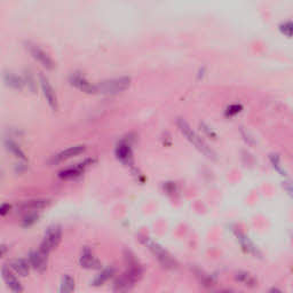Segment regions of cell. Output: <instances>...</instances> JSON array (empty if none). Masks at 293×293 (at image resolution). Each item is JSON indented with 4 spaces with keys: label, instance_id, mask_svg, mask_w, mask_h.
Instances as JSON below:
<instances>
[{
    "label": "cell",
    "instance_id": "4fadbf2b",
    "mask_svg": "<svg viewBox=\"0 0 293 293\" xmlns=\"http://www.w3.org/2000/svg\"><path fill=\"white\" fill-rule=\"evenodd\" d=\"M85 146L84 145H77V146H72L70 148L63 150V151H61L60 153H57L56 156H54V163H61L63 162V160H67V159H70L72 157L75 156H78L80 153L85 151Z\"/></svg>",
    "mask_w": 293,
    "mask_h": 293
},
{
    "label": "cell",
    "instance_id": "cb8c5ba5",
    "mask_svg": "<svg viewBox=\"0 0 293 293\" xmlns=\"http://www.w3.org/2000/svg\"><path fill=\"white\" fill-rule=\"evenodd\" d=\"M9 210H10V205L9 204H2L1 208H0V214H1L3 217V215H6L7 213H8Z\"/></svg>",
    "mask_w": 293,
    "mask_h": 293
},
{
    "label": "cell",
    "instance_id": "ac0fdd59",
    "mask_svg": "<svg viewBox=\"0 0 293 293\" xmlns=\"http://www.w3.org/2000/svg\"><path fill=\"white\" fill-rule=\"evenodd\" d=\"M76 288L75 280L70 275H64L61 280L60 284V293H73Z\"/></svg>",
    "mask_w": 293,
    "mask_h": 293
},
{
    "label": "cell",
    "instance_id": "603a6c76",
    "mask_svg": "<svg viewBox=\"0 0 293 293\" xmlns=\"http://www.w3.org/2000/svg\"><path fill=\"white\" fill-rule=\"evenodd\" d=\"M280 30L282 34H284L288 37H292L293 36V22L292 21H288L284 22L280 25Z\"/></svg>",
    "mask_w": 293,
    "mask_h": 293
},
{
    "label": "cell",
    "instance_id": "9c48e42d",
    "mask_svg": "<svg viewBox=\"0 0 293 293\" xmlns=\"http://www.w3.org/2000/svg\"><path fill=\"white\" fill-rule=\"evenodd\" d=\"M69 82H70L71 85H73L77 89L85 92V93H95V92H98L97 89V85H92V84L87 80L85 77L83 75H80L79 72H73L69 77Z\"/></svg>",
    "mask_w": 293,
    "mask_h": 293
},
{
    "label": "cell",
    "instance_id": "5b68a950",
    "mask_svg": "<svg viewBox=\"0 0 293 293\" xmlns=\"http://www.w3.org/2000/svg\"><path fill=\"white\" fill-rule=\"evenodd\" d=\"M131 85L130 77H119V78H112L102 80L97 85L98 92L104 94H116L119 92L125 91Z\"/></svg>",
    "mask_w": 293,
    "mask_h": 293
},
{
    "label": "cell",
    "instance_id": "8fae6325",
    "mask_svg": "<svg viewBox=\"0 0 293 293\" xmlns=\"http://www.w3.org/2000/svg\"><path fill=\"white\" fill-rule=\"evenodd\" d=\"M47 256L49 255L43 253L40 250L32 251L29 255V261H30L32 268L39 273L45 272L47 268Z\"/></svg>",
    "mask_w": 293,
    "mask_h": 293
},
{
    "label": "cell",
    "instance_id": "8992f818",
    "mask_svg": "<svg viewBox=\"0 0 293 293\" xmlns=\"http://www.w3.org/2000/svg\"><path fill=\"white\" fill-rule=\"evenodd\" d=\"M25 45H27V49L29 50V53L31 54V56L34 57L36 61H38L44 68L49 69V70H52V69H54L55 63H54V61L52 60V57H50L46 52H44V50L40 49L38 45L32 44L30 42H28L27 44H25Z\"/></svg>",
    "mask_w": 293,
    "mask_h": 293
},
{
    "label": "cell",
    "instance_id": "52a82bcc",
    "mask_svg": "<svg viewBox=\"0 0 293 293\" xmlns=\"http://www.w3.org/2000/svg\"><path fill=\"white\" fill-rule=\"evenodd\" d=\"M1 276L7 287L9 288V290H12L14 293L23 292V287H22L20 280L16 277L15 273L10 269L9 266H2Z\"/></svg>",
    "mask_w": 293,
    "mask_h": 293
},
{
    "label": "cell",
    "instance_id": "7c38bea8",
    "mask_svg": "<svg viewBox=\"0 0 293 293\" xmlns=\"http://www.w3.org/2000/svg\"><path fill=\"white\" fill-rule=\"evenodd\" d=\"M92 163H93V160L86 159L85 162L77 164L73 167H69L67 170L61 171L60 173H58V175H60V178L62 179H75L77 177H79V175H82L83 172L85 171V168L87 166H90Z\"/></svg>",
    "mask_w": 293,
    "mask_h": 293
},
{
    "label": "cell",
    "instance_id": "277c9868",
    "mask_svg": "<svg viewBox=\"0 0 293 293\" xmlns=\"http://www.w3.org/2000/svg\"><path fill=\"white\" fill-rule=\"evenodd\" d=\"M62 240V229L61 226L53 225L47 228L45 235L39 245V250L49 255L50 252H53L61 243Z\"/></svg>",
    "mask_w": 293,
    "mask_h": 293
},
{
    "label": "cell",
    "instance_id": "3957f363",
    "mask_svg": "<svg viewBox=\"0 0 293 293\" xmlns=\"http://www.w3.org/2000/svg\"><path fill=\"white\" fill-rule=\"evenodd\" d=\"M140 241L144 243L146 247L151 251V253L155 255V258L160 262L164 268L166 269H175L178 267V263L175 261L173 256H172L166 250L160 246L158 243H156L155 241H152L151 238L148 236H142Z\"/></svg>",
    "mask_w": 293,
    "mask_h": 293
},
{
    "label": "cell",
    "instance_id": "ba28073f",
    "mask_svg": "<svg viewBox=\"0 0 293 293\" xmlns=\"http://www.w3.org/2000/svg\"><path fill=\"white\" fill-rule=\"evenodd\" d=\"M39 83L40 86H42L44 97H45L47 103L49 104V107L57 110V98H56V93H55V90L53 89V86L50 85V83L49 82V79L46 78L45 76L39 75Z\"/></svg>",
    "mask_w": 293,
    "mask_h": 293
},
{
    "label": "cell",
    "instance_id": "ffe728a7",
    "mask_svg": "<svg viewBox=\"0 0 293 293\" xmlns=\"http://www.w3.org/2000/svg\"><path fill=\"white\" fill-rule=\"evenodd\" d=\"M113 273H115V270H113L112 268H108V269L103 270V272H101V274H98V276L94 278L93 285H95V287H100V285L104 284L105 282H107L109 278L112 276Z\"/></svg>",
    "mask_w": 293,
    "mask_h": 293
},
{
    "label": "cell",
    "instance_id": "7a4b0ae2",
    "mask_svg": "<svg viewBox=\"0 0 293 293\" xmlns=\"http://www.w3.org/2000/svg\"><path fill=\"white\" fill-rule=\"evenodd\" d=\"M177 125L181 133L185 135L187 140H188L192 145H194V146H195L197 150H199V151L203 153L204 156H206L207 158H211V159L215 158V152L210 148V146H208L206 142H205L203 139H201L199 135L197 134L192 127H190L189 124L187 123L185 119L179 118L177 120Z\"/></svg>",
    "mask_w": 293,
    "mask_h": 293
},
{
    "label": "cell",
    "instance_id": "2e32d148",
    "mask_svg": "<svg viewBox=\"0 0 293 293\" xmlns=\"http://www.w3.org/2000/svg\"><path fill=\"white\" fill-rule=\"evenodd\" d=\"M49 205V200L45 199H36V200H29L25 201L23 205H21V208L25 212H35L42 208L46 207Z\"/></svg>",
    "mask_w": 293,
    "mask_h": 293
},
{
    "label": "cell",
    "instance_id": "5bb4252c",
    "mask_svg": "<svg viewBox=\"0 0 293 293\" xmlns=\"http://www.w3.org/2000/svg\"><path fill=\"white\" fill-rule=\"evenodd\" d=\"M10 269L13 270L16 275H20L22 277H25L29 275L30 272V261L25 259H14L9 263Z\"/></svg>",
    "mask_w": 293,
    "mask_h": 293
},
{
    "label": "cell",
    "instance_id": "9a60e30c",
    "mask_svg": "<svg viewBox=\"0 0 293 293\" xmlns=\"http://www.w3.org/2000/svg\"><path fill=\"white\" fill-rule=\"evenodd\" d=\"M235 280L237 282H240L245 287H250V288H254L256 287V283H258V281H256V278L253 276V275L247 273V272H237L235 274Z\"/></svg>",
    "mask_w": 293,
    "mask_h": 293
},
{
    "label": "cell",
    "instance_id": "d6986e66",
    "mask_svg": "<svg viewBox=\"0 0 293 293\" xmlns=\"http://www.w3.org/2000/svg\"><path fill=\"white\" fill-rule=\"evenodd\" d=\"M3 79H5L7 85L14 87V89H22L24 85L23 79H21L20 77L13 72H6L5 76H3Z\"/></svg>",
    "mask_w": 293,
    "mask_h": 293
},
{
    "label": "cell",
    "instance_id": "30bf717a",
    "mask_svg": "<svg viewBox=\"0 0 293 293\" xmlns=\"http://www.w3.org/2000/svg\"><path fill=\"white\" fill-rule=\"evenodd\" d=\"M79 263L83 268L85 269H101V262L97 256H95L90 248L85 247L82 252V255L79 258Z\"/></svg>",
    "mask_w": 293,
    "mask_h": 293
},
{
    "label": "cell",
    "instance_id": "7402d4cb",
    "mask_svg": "<svg viewBox=\"0 0 293 293\" xmlns=\"http://www.w3.org/2000/svg\"><path fill=\"white\" fill-rule=\"evenodd\" d=\"M240 241H241V244L242 246H243V248H245L246 250V252H248V253H252V254H258V248H256L253 244H252V242L248 241V238L246 236L242 235V234H240Z\"/></svg>",
    "mask_w": 293,
    "mask_h": 293
},
{
    "label": "cell",
    "instance_id": "6da1fadb",
    "mask_svg": "<svg viewBox=\"0 0 293 293\" xmlns=\"http://www.w3.org/2000/svg\"><path fill=\"white\" fill-rule=\"evenodd\" d=\"M127 269L126 272L120 275L117 278L115 284H113V291L115 293H130L137 282L142 276V269L139 265L134 255H132L130 252L125 254Z\"/></svg>",
    "mask_w": 293,
    "mask_h": 293
},
{
    "label": "cell",
    "instance_id": "d4e9b609",
    "mask_svg": "<svg viewBox=\"0 0 293 293\" xmlns=\"http://www.w3.org/2000/svg\"><path fill=\"white\" fill-rule=\"evenodd\" d=\"M241 105H232L228 108V115H235V113L241 111Z\"/></svg>",
    "mask_w": 293,
    "mask_h": 293
},
{
    "label": "cell",
    "instance_id": "e0dca14e",
    "mask_svg": "<svg viewBox=\"0 0 293 293\" xmlns=\"http://www.w3.org/2000/svg\"><path fill=\"white\" fill-rule=\"evenodd\" d=\"M117 158L122 160L123 163H131L132 160V151L128 145H119L116 149Z\"/></svg>",
    "mask_w": 293,
    "mask_h": 293
},
{
    "label": "cell",
    "instance_id": "484cf974",
    "mask_svg": "<svg viewBox=\"0 0 293 293\" xmlns=\"http://www.w3.org/2000/svg\"><path fill=\"white\" fill-rule=\"evenodd\" d=\"M267 293H284V292H283V290H281L280 288L274 287V288L270 289V290L268 292H267Z\"/></svg>",
    "mask_w": 293,
    "mask_h": 293
},
{
    "label": "cell",
    "instance_id": "44dd1931",
    "mask_svg": "<svg viewBox=\"0 0 293 293\" xmlns=\"http://www.w3.org/2000/svg\"><path fill=\"white\" fill-rule=\"evenodd\" d=\"M6 148L9 150L10 152L14 153V156L17 157V158H21V159H25V156H24V152L22 151L20 149V146H18L15 142L12 141V140H7L6 142Z\"/></svg>",
    "mask_w": 293,
    "mask_h": 293
}]
</instances>
